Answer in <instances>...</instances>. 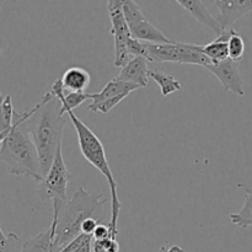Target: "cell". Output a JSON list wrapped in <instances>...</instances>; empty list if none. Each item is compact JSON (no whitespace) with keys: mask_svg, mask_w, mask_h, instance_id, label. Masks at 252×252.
Wrapping results in <instances>:
<instances>
[{"mask_svg":"<svg viewBox=\"0 0 252 252\" xmlns=\"http://www.w3.org/2000/svg\"><path fill=\"white\" fill-rule=\"evenodd\" d=\"M107 203V198L101 193H93L79 187L70 199L66 202L61 199L52 201L53 206V219L56 223V238H54V252L70 244L74 239L83 234L81 226L88 219H97L103 221L106 212L103 206Z\"/></svg>","mask_w":252,"mask_h":252,"instance_id":"1","label":"cell"},{"mask_svg":"<svg viewBox=\"0 0 252 252\" xmlns=\"http://www.w3.org/2000/svg\"><path fill=\"white\" fill-rule=\"evenodd\" d=\"M61 100L51 90L37 103V111L29 121L27 128L36 145L43 177L48 174L58 147L62 144L65 118Z\"/></svg>","mask_w":252,"mask_h":252,"instance_id":"2","label":"cell"},{"mask_svg":"<svg viewBox=\"0 0 252 252\" xmlns=\"http://www.w3.org/2000/svg\"><path fill=\"white\" fill-rule=\"evenodd\" d=\"M37 105L32 110L15 113L12 129L0 145V159L14 176L31 177L41 184L43 180L41 161L36 145L27 128V121L36 113Z\"/></svg>","mask_w":252,"mask_h":252,"instance_id":"3","label":"cell"},{"mask_svg":"<svg viewBox=\"0 0 252 252\" xmlns=\"http://www.w3.org/2000/svg\"><path fill=\"white\" fill-rule=\"evenodd\" d=\"M66 115L69 116V120L73 123L74 128L78 134V143L80 152L86 161L90 162L96 170L101 172L107 180L108 187H110L111 194V217H110V228L112 230L113 236L117 239L118 236V217H120L122 204L118 199V185L112 174L110 164H108L107 157H106V150L102 142L98 139L97 135L74 113V111H66Z\"/></svg>","mask_w":252,"mask_h":252,"instance_id":"4","label":"cell"},{"mask_svg":"<svg viewBox=\"0 0 252 252\" xmlns=\"http://www.w3.org/2000/svg\"><path fill=\"white\" fill-rule=\"evenodd\" d=\"M144 58L152 63H180L207 68L213 62L203 53L202 44L175 42L148 43L144 42Z\"/></svg>","mask_w":252,"mask_h":252,"instance_id":"5","label":"cell"},{"mask_svg":"<svg viewBox=\"0 0 252 252\" xmlns=\"http://www.w3.org/2000/svg\"><path fill=\"white\" fill-rule=\"evenodd\" d=\"M71 179V175L66 167L65 161L62 152V144L58 147L57 154L54 157L53 164L49 169L48 174L43 177L41 184L37 187V193L41 201L46 202L52 199H61V201H68V185Z\"/></svg>","mask_w":252,"mask_h":252,"instance_id":"6","label":"cell"},{"mask_svg":"<svg viewBox=\"0 0 252 252\" xmlns=\"http://www.w3.org/2000/svg\"><path fill=\"white\" fill-rule=\"evenodd\" d=\"M107 9L111 20V33L115 41L113 65L116 68H123L129 62L128 43L132 38L125 12H123V0H110L107 2Z\"/></svg>","mask_w":252,"mask_h":252,"instance_id":"7","label":"cell"},{"mask_svg":"<svg viewBox=\"0 0 252 252\" xmlns=\"http://www.w3.org/2000/svg\"><path fill=\"white\" fill-rule=\"evenodd\" d=\"M123 12L133 39L148 43H169L170 41L158 27L145 17L139 5L133 0H123Z\"/></svg>","mask_w":252,"mask_h":252,"instance_id":"8","label":"cell"},{"mask_svg":"<svg viewBox=\"0 0 252 252\" xmlns=\"http://www.w3.org/2000/svg\"><path fill=\"white\" fill-rule=\"evenodd\" d=\"M139 88L137 84L122 81L117 78L112 79L103 86L102 90L91 94L93 102L88 106V110L105 115Z\"/></svg>","mask_w":252,"mask_h":252,"instance_id":"9","label":"cell"},{"mask_svg":"<svg viewBox=\"0 0 252 252\" xmlns=\"http://www.w3.org/2000/svg\"><path fill=\"white\" fill-rule=\"evenodd\" d=\"M206 69L218 79L226 91H230L239 96L245 95V85L238 62H234L229 58L219 63L211 64Z\"/></svg>","mask_w":252,"mask_h":252,"instance_id":"10","label":"cell"},{"mask_svg":"<svg viewBox=\"0 0 252 252\" xmlns=\"http://www.w3.org/2000/svg\"><path fill=\"white\" fill-rule=\"evenodd\" d=\"M213 2L219 11L217 20L224 30H230L239 19L252 11V0H217Z\"/></svg>","mask_w":252,"mask_h":252,"instance_id":"11","label":"cell"},{"mask_svg":"<svg viewBox=\"0 0 252 252\" xmlns=\"http://www.w3.org/2000/svg\"><path fill=\"white\" fill-rule=\"evenodd\" d=\"M177 4L181 5L185 10L189 12L197 21L201 22L202 25L207 26L208 29H211L217 36L223 33L225 30L221 27V25L219 24V21L217 20L216 16L209 12V10L207 9L206 4L202 0H179L176 1Z\"/></svg>","mask_w":252,"mask_h":252,"instance_id":"12","label":"cell"},{"mask_svg":"<svg viewBox=\"0 0 252 252\" xmlns=\"http://www.w3.org/2000/svg\"><path fill=\"white\" fill-rule=\"evenodd\" d=\"M149 71L147 59L143 57H132L129 62L123 66L117 79L137 84L140 88H145L149 83Z\"/></svg>","mask_w":252,"mask_h":252,"instance_id":"13","label":"cell"},{"mask_svg":"<svg viewBox=\"0 0 252 252\" xmlns=\"http://www.w3.org/2000/svg\"><path fill=\"white\" fill-rule=\"evenodd\" d=\"M91 76L88 70L80 66H71L66 69L62 76L64 93H86V88L90 85Z\"/></svg>","mask_w":252,"mask_h":252,"instance_id":"14","label":"cell"},{"mask_svg":"<svg viewBox=\"0 0 252 252\" xmlns=\"http://www.w3.org/2000/svg\"><path fill=\"white\" fill-rule=\"evenodd\" d=\"M235 30H225L221 34L217 36L209 43L203 46V53L211 59L213 63H219L229 59V39L235 33Z\"/></svg>","mask_w":252,"mask_h":252,"instance_id":"15","label":"cell"},{"mask_svg":"<svg viewBox=\"0 0 252 252\" xmlns=\"http://www.w3.org/2000/svg\"><path fill=\"white\" fill-rule=\"evenodd\" d=\"M54 238H56V223L52 220L51 225L43 233L30 238L21 245L20 252H54Z\"/></svg>","mask_w":252,"mask_h":252,"instance_id":"16","label":"cell"},{"mask_svg":"<svg viewBox=\"0 0 252 252\" xmlns=\"http://www.w3.org/2000/svg\"><path fill=\"white\" fill-rule=\"evenodd\" d=\"M149 76L159 85L162 96L171 95V94L181 90V83L177 79H175L172 75H169V74L161 73L158 69L150 70Z\"/></svg>","mask_w":252,"mask_h":252,"instance_id":"17","label":"cell"},{"mask_svg":"<svg viewBox=\"0 0 252 252\" xmlns=\"http://www.w3.org/2000/svg\"><path fill=\"white\" fill-rule=\"evenodd\" d=\"M15 110L12 106V98L10 95H6L1 100V128H0V139L7 137L10 130L12 129L15 120Z\"/></svg>","mask_w":252,"mask_h":252,"instance_id":"18","label":"cell"},{"mask_svg":"<svg viewBox=\"0 0 252 252\" xmlns=\"http://www.w3.org/2000/svg\"><path fill=\"white\" fill-rule=\"evenodd\" d=\"M230 220L234 225L241 229H249L252 226V194L246 193L243 208L236 213L230 214Z\"/></svg>","mask_w":252,"mask_h":252,"instance_id":"19","label":"cell"},{"mask_svg":"<svg viewBox=\"0 0 252 252\" xmlns=\"http://www.w3.org/2000/svg\"><path fill=\"white\" fill-rule=\"evenodd\" d=\"M94 236L81 234L59 252H93Z\"/></svg>","mask_w":252,"mask_h":252,"instance_id":"20","label":"cell"},{"mask_svg":"<svg viewBox=\"0 0 252 252\" xmlns=\"http://www.w3.org/2000/svg\"><path fill=\"white\" fill-rule=\"evenodd\" d=\"M245 54V41L235 32L229 39V58L234 62H240Z\"/></svg>","mask_w":252,"mask_h":252,"instance_id":"21","label":"cell"},{"mask_svg":"<svg viewBox=\"0 0 252 252\" xmlns=\"http://www.w3.org/2000/svg\"><path fill=\"white\" fill-rule=\"evenodd\" d=\"M1 239H0V252H20L21 246H20L19 236L12 231H6L4 229H0Z\"/></svg>","mask_w":252,"mask_h":252,"instance_id":"22","label":"cell"},{"mask_svg":"<svg viewBox=\"0 0 252 252\" xmlns=\"http://www.w3.org/2000/svg\"><path fill=\"white\" fill-rule=\"evenodd\" d=\"M93 252H120V244L113 238L94 240Z\"/></svg>","mask_w":252,"mask_h":252,"instance_id":"23","label":"cell"},{"mask_svg":"<svg viewBox=\"0 0 252 252\" xmlns=\"http://www.w3.org/2000/svg\"><path fill=\"white\" fill-rule=\"evenodd\" d=\"M94 236V240H103V239H108V238H113L112 230H111L110 225H105V224H100L97 226V229L95 230V233L93 234Z\"/></svg>","mask_w":252,"mask_h":252,"instance_id":"24","label":"cell"},{"mask_svg":"<svg viewBox=\"0 0 252 252\" xmlns=\"http://www.w3.org/2000/svg\"><path fill=\"white\" fill-rule=\"evenodd\" d=\"M159 252H185V251H184V249L180 248V246L172 245V246H170V248H166V246H161Z\"/></svg>","mask_w":252,"mask_h":252,"instance_id":"25","label":"cell"},{"mask_svg":"<svg viewBox=\"0 0 252 252\" xmlns=\"http://www.w3.org/2000/svg\"><path fill=\"white\" fill-rule=\"evenodd\" d=\"M246 193L252 194V187H251V189H246Z\"/></svg>","mask_w":252,"mask_h":252,"instance_id":"26","label":"cell"}]
</instances>
